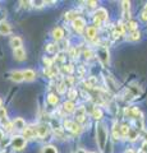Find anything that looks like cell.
I'll return each instance as SVG.
<instances>
[{"instance_id": "15", "label": "cell", "mask_w": 147, "mask_h": 153, "mask_svg": "<svg viewBox=\"0 0 147 153\" xmlns=\"http://www.w3.org/2000/svg\"><path fill=\"white\" fill-rule=\"evenodd\" d=\"M63 111L67 114H72L75 111V105L73 101H65L63 103Z\"/></svg>"}, {"instance_id": "39", "label": "cell", "mask_w": 147, "mask_h": 153, "mask_svg": "<svg viewBox=\"0 0 147 153\" xmlns=\"http://www.w3.org/2000/svg\"><path fill=\"white\" fill-rule=\"evenodd\" d=\"M31 4H32L34 7H36V8H41V7L45 5L46 1H31Z\"/></svg>"}, {"instance_id": "8", "label": "cell", "mask_w": 147, "mask_h": 153, "mask_svg": "<svg viewBox=\"0 0 147 153\" xmlns=\"http://www.w3.org/2000/svg\"><path fill=\"white\" fill-rule=\"evenodd\" d=\"M36 128V135L39 138H45L49 134V126L46 124H39Z\"/></svg>"}, {"instance_id": "20", "label": "cell", "mask_w": 147, "mask_h": 153, "mask_svg": "<svg viewBox=\"0 0 147 153\" xmlns=\"http://www.w3.org/2000/svg\"><path fill=\"white\" fill-rule=\"evenodd\" d=\"M58 73H59L58 68H54V66H50V68H45L44 69V74L46 76H49V78H54Z\"/></svg>"}, {"instance_id": "37", "label": "cell", "mask_w": 147, "mask_h": 153, "mask_svg": "<svg viewBox=\"0 0 147 153\" xmlns=\"http://www.w3.org/2000/svg\"><path fill=\"white\" fill-rule=\"evenodd\" d=\"M64 59H65V57H64V54H63V52H59L58 56H56L55 59H54V61H56V63H63Z\"/></svg>"}, {"instance_id": "23", "label": "cell", "mask_w": 147, "mask_h": 153, "mask_svg": "<svg viewBox=\"0 0 147 153\" xmlns=\"http://www.w3.org/2000/svg\"><path fill=\"white\" fill-rule=\"evenodd\" d=\"M45 50L49 52V54H56L58 50H59V47H58V45H55V44H47L45 46Z\"/></svg>"}, {"instance_id": "26", "label": "cell", "mask_w": 147, "mask_h": 153, "mask_svg": "<svg viewBox=\"0 0 147 153\" xmlns=\"http://www.w3.org/2000/svg\"><path fill=\"white\" fill-rule=\"evenodd\" d=\"M96 83H97L96 78L95 76H90L87 79V82L84 83V85H87V88H93V87H96Z\"/></svg>"}, {"instance_id": "38", "label": "cell", "mask_w": 147, "mask_h": 153, "mask_svg": "<svg viewBox=\"0 0 147 153\" xmlns=\"http://www.w3.org/2000/svg\"><path fill=\"white\" fill-rule=\"evenodd\" d=\"M141 19L143 22H147V5L145 7V9L142 10V13H141Z\"/></svg>"}, {"instance_id": "33", "label": "cell", "mask_w": 147, "mask_h": 153, "mask_svg": "<svg viewBox=\"0 0 147 153\" xmlns=\"http://www.w3.org/2000/svg\"><path fill=\"white\" fill-rule=\"evenodd\" d=\"M77 18H78V13L75 10H70L65 14V19H72V21H74V19H77Z\"/></svg>"}, {"instance_id": "29", "label": "cell", "mask_w": 147, "mask_h": 153, "mask_svg": "<svg viewBox=\"0 0 147 153\" xmlns=\"http://www.w3.org/2000/svg\"><path fill=\"white\" fill-rule=\"evenodd\" d=\"M119 131H120V137H123V138H127V135H128V131H129V126L128 125H122L120 128H119Z\"/></svg>"}, {"instance_id": "32", "label": "cell", "mask_w": 147, "mask_h": 153, "mask_svg": "<svg viewBox=\"0 0 147 153\" xmlns=\"http://www.w3.org/2000/svg\"><path fill=\"white\" fill-rule=\"evenodd\" d=\"M77 96H78V92L75 91L74 88H70L68 91V97H69V101H73V100L77 98Z\"/></svg>"}, {"instance_id": "17", "label": "cell", "mask_w": 147, "mask_h": 153, "mask_svg": "<svg viewBox=\"0 0 147 153\" xmlns=\"http://www.w3.org/2000/svg\"><path fill=\"white\" fill-rule=\"evenodd\" d=\"M122 7H123V17H124L125 19H129V14H131V3L127 1V0H124V1L122 3Z\"/></svg>"}, {"instance_id": "50", "label": "cell", "mask_w": 147, "mask_h": 153, "mask_svg": "<svg viewBox=\"0 0 147 153\" xmlns=\"http://www.w3.org/2000/svg\"><path fill=\"white\" fill-rule=\"evenodd\" d=\"M3 153H5V152H3Z\"/></svg>"}, {"instance_id": "4", "label": "cell", "mask_w": 147, "mask_h": 153, "mask_svg": "<svg viewBox=\"0 0 147 153\" xmlns=\"http://www.w3.org/2000/svg\"><path fill=\"white\" fill-rule=\"evenodd\" d=\"M64 128L67 129V130H70L72 133L74 134H79L82 131V126L77 124L75 121H72V120H65L64 121Z\"/></svg>"}, {"instance_id": "11", "label": "cell", "mask_w": 147, "mask_h": 153, "mask_svg": "<svg viewBox=\"0 0 147 153\" xmlns=\"http://www.w3.org/2000/svg\"><path fill=\"white\" fill-rule=\"evenodd\" d=\"M98 57L102 61V64H109V50L106 47H102V49L98 51Z\"/></svg>"}, {"instance_id": "31", "label": "cell", "mask_w": 147, "mask_h": 153, "mask_svg": "<svg viewBox=\"0 0 147 153\" xmlns=\"http://www.w3.org/2000/svg\"><path fill=\"white\" fill-rule=\"evenodd\" d=\"M125 28H128L131 32H134V31H137V23L134 21H128Z\"/></svg>"}, {"instance_id": "47", "label": "cell", "mask_w": 147, "mask_h": 153, "mask_svg": "<svg viewBox=\"0 0 147 153\" xmlns=\"http://www.w3.org/2000/svg\"><path fill=\"white\" fill-rule=\"evenodd\" d=\"M4 138V133H3V130H0V140H1Z\"/></svg>"}, {"instance_id": "45", "label": "cell", "mask_w": 147, "mask_h": 153, "mask_svg": "<svg viewBox=\"0 0 147 153\" xmlns=\"http://www.w3.org/2000/svg\"><path fill=\"white\" fill-rule=\"evenodd\" d=\"M142 152H143V153H147V142H145L143 144H142Z\"/></svg>"}, {"instance_id": "44", "label": "cell", "mask_w": 147, "mask_h": 153, "mask_svg": "<svg viewBox=\"0 0 147 153\" xmlns=\"http://www.w3.org/2000/svg\"><path fill=\"white\" fill-rule=\"evenodd\" d=\"M87 5L90 8H95V7L97 5V1H87Z\"/></svg>"}, {"instance_id": "28", "label": "cell", "mask_w": 147, "mask_h": 153, "mask_svg": "<svg viewBox=\"0 0 147 153\" xmlns=\"http://www.w3.org/2000/svg\"><path fill=\"white\" fill-rule=\"evenodd\" d=\"M140 38H141V33H140L138 30H137L134 32H131V35H129V37H128V40H129V41H138Z\"/></svg>"}, {"instance_id": "21", "label": "cell", "mask_w": 147, "mask_h": 153, "mask_svg": "<svg viewBox=\"0 0 147 153\" xmlns=\"http://www.w3.org/2000/svg\"><path fill=\"white\" fill-rule=\"evenodd\" d=\"M124 31H125V26H123V23H118L115 26V30H114V36L119 37L122 35H124Z\"/></svg>"}, {"instance_id": "9", "label": "cell", "mask_w": 147, "mask_h": 153, "mask_svg": "<svg viewBox=\"0 0 147 153\" xmlns=\"http://www.w3.org/2000/svg\"><path fill=\"white\" fill-rule=\"evenodd\" d=\"M12 32V27L9 26L7 22H0V35L1 36H8Z\"/></svg>"}, {"instance_id": "3", "label": "cell", "mask_w": 147, "mask_h": 153, "mask_svg": "<svg viewBox=\"0 0 147 153\" xmlns=\"http://www.w3.org/2000/svg\"><path fill=\"white\" fill-rule=\"evenodd\" d=\"M10 143H12V147L14 148V149H17V151H21V149H23V148L26 147V139L23 137H21V135L13 137Z\"/></svg>"}, {"instance_id": "27", "label": "cell", "mask_w": 147, "mask_h": 153, "mask_svg": "<svg viewBox=\"0 0 147 153\" xmlns=\"http://www.w3.org/2000/svg\"><path fill=\"white\" fill-rule=\"evenodd\" d=\"M113 138L115 140H118L120 138V131H119V126H118V124L115 123L113 126Z\"/></svg>"}, {"instance_id": "16", "label": "cell", "mask_w": 147, "mask_h": 153, "mask_svg": "<svg viewBox=\"0 0 147 153\" xmlns=\"http://www.w3.org/2000/svg\"><path fill=\"white\" fill-rule=\"evenodd\" d=\"M9 44H10V46L13 47V50L21 49V47H22V38H21V37H18V36H14V37L10 38Z\"/></svg>"}, {"instance_id": "24", "label": "cell", "mask_w": 147, "mask_h": 153, "mask_svg": "<svg viewBox=\"0 0 147 153\" xmlns=\"http://www.w3.org/2000/svg\"><path fill=\"white\" fill-rule=\"evenodd\" d=\"M127 138H128V139H129L131 142H134L137 138H138V130H133V129L129 128V131H128Z\"/></svg>"}, {"instance_id": "25", "label": "cell", "mask_w": 147, "mask_h": 153, "mask_svg": "<svg viewBox=\"0 0 147 153\" xmlns=\"http://www.w3.org/2000/svg\"><path fill=\"white\" fill-rule=\"evenodd\" d=\"M47 101H49L50 105H58L59 97H58L56 94H54V93H50L49 96H47Z\"/></svg>"}, {"instance_id": "14", "label": "cell", "mask_w": 147, "mask_h": 153, "mask_svg": "<svg viewBox=\"0 0 147 153\" xmlns=\"http://www.w3.org/2000/svg\"><path fill=\"white\" fill-rule=\"evenodd\" d=\"M53 37L56 41H61L64 38V30L61 27H56L53 30Z\"/></svg>"}, {"instance_id": "6", "label": "cell", "mask_w": 147, "mask_h": 153, "mask_svg": "<svg viewBox=\"0 0 147 153\" xmlns=\"http://www.w3.org/2000/svg\"><path fill=\"white\" fill-rule=\"evenodd\" d=\"M23 138L27 140V139H34V138H36V128L35 126H26L25 129H23Z\"/></svg>"}, {"instance_id": "12", "label": "cell", "mask_w": 147, "mask_h": 153, "mask_svg": "<svg viewBox=\"0 0 147 153\" xmlns=\"http://www.w3.org/2000/svg\"><path fill=\"white\" fill-rule=\"evenodd\" d=\"M13 129H17V130H23L26 128V121L23 120L22 117H16V120L13 121Z\"/></svg>"}, {"instance_id": "30", "label": "cell", "mask_w": 147, "mask_h": 153, "mask_svg": "<svg viewBox=\"0 0 147 153\" xmlns=\"http://www.w3.org/2000/svg\"><path fill=\"white\" fill-rule=\"evenodd\" d=\"M42 153H58V151L54 146H45L42 148Z\"/></svg>"}, {"instance_id": "1", "label": "cell", "mask_w": 147, "mask_h": 153, "mask_svg": "<svg viewBox=\"0 0 147 153\" xmlns=\"http://www.w3.org/2000/svg\"><path fill=\"white\" fill-rule=\"evenodd\" d=\"M96 139H97L100 149L104 151L106 148L107 140H109V133H107V129L104 124H97V126H96Z\"/></svg>"}, {"instance_id": "42", "label": "cell", "mask_w": 147, "mask_h": 153, "mask_svg": "<svg viewBox=\"0 0 147 153\" xmlns=\"http://www.w3.org/2000/svg\"><path fill=\"white\" fill-rule=\"evenodd\" d=\"M21 4H22V8H26V9H30L31 8V1H21Z\"/></svg>"}, {"instance_id": "7", "label": "cell", "mask_w": 147, "mask_h": 153, "mask_svg": "<svg viewBox=\"0 0 147 153\" xmlns=\"http://www.w3.org/2000/svg\"><path fill=\"white\" fill-rule=\"evenodd\" d=\"M72 26L77 32H82L84 28H86V21H84L83 18L78 17L77 19H74V21L72 22Z\"/></svg>"}, {"instance_id": "5", "label": "cell", "mask_w": 147, "mask_h": 153, "mask_svg": "<svg viewBox=\"0 0 147 153\" xmlns=\"http://www.w3.org/2000/svg\"><path fill=\"white\" fill-rule=\"evenodd\" d=\"M75 123L77 124H83L86 121V108L83 106H79V107H75Z\"/></svg>"}, {"instance_id": "10", "label": "cell", "mask_w": 147, "mask_h": 153, "mask_svg": "<svg viewBox=\"0 0 147 153\" xmlns=\"http://www.w3.org/2000/svg\"><path fill=\"white\" fill-rule=\"evenodd\" d=\"M13 56H14V59L18 60V61H23L26 59V51L22 49H16V50H13Z\"/></svg>"}, {"instance_id": "22", "label": "cell", "mask_w": 147, "mask_h": 153, "mask_svg": "<svg viewBox=\"0 0 147 153\" xmlns=\"http://www.w3.org/2000/svg\"><path fill=\"white\" fill-rule=\"evenodd\" d=\"M102 116H104L102 110H101V108H98V107H95V108H93V111H92V117L95 119V120H101Z\"/></svg>"}, {"instance_id": "13", "label": "cell", "mask_w": 147, "mask_h": 153, "mask_svg": "<svg viewBox=\"0 0 147 153\" xmlns=\"http://www.w3.org/2000/svg\"><path fill=\"white\" fill-rule=\"evenodd\" d=\"M22 74H23V79H26L27 82H32L35 78H36V73L32 69H26V70H23L22 71Z\"/></svg>"}, {"instance_id": "2", "label": "cell", "mask_w": 147, "mask_h": 153, "mask_svg": "<svg viewBox=\"0 0 147 153\" xmlns=\"http://www.w3.org/2000/svg\"><path fill=\"white\" fill-rule=\"evenodd\" d=\"M105 21H107V10L104 8H98L96 10V13H95V25L98 27Z\"/></svg>"}, {"instance_id": "35", "label": "cell", "mask_w": 147, "mask_h": 153, "mask_svg": "<svg viewBox=\"0 0 147 153\" xmlns=\"http://www.w3.org/2000/svg\"><path fill=\"white\" fill-rule=\"evenodd\" d=\"M64 71H65V73H68V74H72L73 71H74V66H73L72 64L64 65Z\"/></svg>"}, {"instance_id": "36", "label": "cell", "mask_w": 147, "mask_h": 153, "mask_svg": "<svg viewBox=\"0 0 147 153\" xmlns=\"http://www.w3.org/2000/svg\"><path fill=\"white\" fill-rule=\"evenodd\" d=\"M53 63H54L53 59H50V57H44V64L46 65V68H50V66H53Z\"/></svg>"}, {"instance_id": "48", "label": "cell", "mask_w": 147, "mask_h": 153, "mask_svg": "<svg viewBox=\"0 0 147 153\" xmlns=\"http://www.w3.org/2000/svg\"><path fill=\"white\" fill-rule=\"evenodd\" d=\"M1 106H3V100L0 98V108H1Z\"/></svg>"}, {"instance_id": "18", "label": "cell", "mask_w": 147, "mask_h": 153, "mask_svg": "<svg viewBox=\"0 0 147 153\" xmlns=\"http://www.w3.org/2000/svg\"><path fill=\"white\" fill-rule=\"evenodd\" d=\"M86 36L90 38V40H95V38L97 37V28L95 27V26L87 27V30H86Z\"/></svg>"}, {"instance_id": "40", "label": "cell", "mask_w": 147, "mask_h": 153, "mask_svg": "<svg viewBox=\"0 0 147 153\" xmlns=\"http://www.w3.org/2000/svg\"><path fill=\"white\" fill-rule=\"evenodd\" d=\"M65 91H67V87L64 85V83H60L59 87H58V92H59V93H64Z\"/></svg>"}, {"instance_id": "49", "label": "cell", "mask_w": 147, "mask_h": 153, "mask_svg": "<svg viewBox=\"0 0 147 153\" xmlns=\"http://www.w3.org/2000/svg\"><path fill=\"white\" fill-rule=\"evenodd\" d=\"M91 153H95V152H91Z\"/></svg>"}, {"instance_id": "19", "label": "cell", "mask_w": 147, "mask_h": 153, "mask_svg": "<svg viewBox=\"0 0 147 153\" xmlns=\"http://www.w3.org/2000/svg\"><path fill=\"white\" fill-rule=\"evenodd\" d=\"M10 78L13 82H16V83H21L23 82V74H22V71L19 70H16V71H12V74H10Z\"/></svg>"}, {"instance_id": "46", "label": "cell", "mask_w": 147, "mask_h": 153, "mask_svg": "<svg viewBox=\"0 0 147 153\" xmlns=\"http://www.w3.org/2000/svg\"><path fill=\"white\" fill-rule=\"evenodd\" d=\"M77 153H87V151H84L83 148H79V149L77 151Z\"/></svg>"}, {"instance_id": "34", "label": "cell", "mask_w": 147, "mask_h": 153, "mask_svg": "<svg viewBox=\"0 0 147 153\" xmlns=\"http://www.w3.org/2000/svg\"><path fill=\"white\" fill-rule=\"evenodd\" d=\"M72 84H73V78H72V76H67V78L64 79V85H65V87L72 88Z\"/></svg>"}, {"instance_id": "41", "label": "cell", "mask_w": 147, "mask_h": 153, "mask_svg": "<svg viewBox=\"0 0 147 153\" xmlns=\"http://www.w3.org/2000/svg\"><path fill=\"white\" fill-rule=\"evenodd\" d=\"M83 55H84L86 59H91V57H92V51L91 50H86V51L83 52Z\"/></svg>"}, {"instance_id": "43", "label": "cell", "mask_w": 147, "mask_h": 153, "mask_svg": "<svg viewBox=\"0 0 147 153\" xmlns=\"http://www.w3.org/2000/svg\"><path fill=\"white\" fill-rule=\"evenodd\" d=\"M70 56H72V57L78 56V50H77V49H73L72 51H70Z\"/></svg>"}]
</instances>
